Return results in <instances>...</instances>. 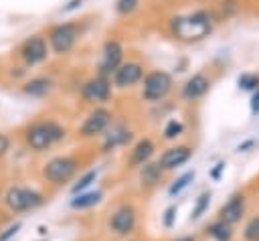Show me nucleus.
<instances>
[{"label":"nucleus","mask_w":259,"mask_h":241,"mask_svg":"<svg viewBox=\"0 0 259 241\" xmlns=\"http://www.w3.org/2000/svg\"><path fill=\"white\" fill-rule=\"evenodd\" d=\"M170 28H172L174 36H178L182 41H196V38H202V36H206L210 32L212 22H210L208 12L196 10V12L188 14V16L172 18Z\"/></svg>","instance_id":"nucleus-1"},{"label":"nucleus","mask_w":259,"mask_h":241,"mask_svg":"<svg viewBox=\"0 0 259 241\" xmlns=\"http://www.w3.org/2000/svg\"><path fill=\"white\" fill-rule=\"evenodd\" d=\"M65 138V128L53 119L49 122H36L26 130V144L34 152H45L53 144Z\"/></svg>","instance_id":"nucleus-2"},{"label":"nucleus","mask_w":259,"mask_h":241,"mask_svg":"<svg viewBox=\"0 0 259 241\" xmlns=\"http://www.w3.org/2000/svg\"><path fill=\"white\" fill-rule=\"evenodd\" d=\"M2 200H4V207L14 215L28 213V211H34L40 205H45V196L30 186H10L4 192Z\"/></svg>","instance_id":"nucleus-3"},{"label":"nucleus","mask_w":259,"mask_h":241,"mask_svg":"<svg viewBox=\"0 0 259 241\" xmlns=\"http://www.w3.org/2000/svg\"><path fill=\"white\" fill-rule=\"evenodd\" d=\"M77 168L79 164L73 156H55L42 166V176L53 186H63L75 176Z\"/></svg>","instance_id":"nucleus-4"},{"label":"nucleus","mask_w":259,"mask_h":241,"mask_svg":"<svg viewBox=\"0 0 259 241\" xmlns=\"http://www.w3.org/2000/svg\"><path fill=\"white\" fill-rule=\"evenodd\" d=\"M172 89V77L166 71H152L144 77L142 95L146 101H160Z\"/></svg>","instance_id":"nucleus-5"},{"label":"nucleus","mask_w":259,"mask_h":241,"mask_svg":"<svg viewBox=\"0 0 259 241\" xmlns=\"http://www.w3.org/2000/svg\"><path fill=\"white\" fill-rule=\"evenodd\" d=\"M136 223H138V213H136V209H134L132 205H121V207H117V209L111 213V217H109V221H107V229H109L113 235H117V237H127L130 233H134Z\"/></svg>","instance_id":"nucleus-6"},{"label":"nucleus","mask_w":259,"mask_h":241,"mask_svg":"<svg viewBox=\"0 0 259 241\" xmlns=\"http://www.w3.org/2000/svg\"><path fill=\"white\" fill-rule=\"evenodd\" d=\"M77 34H79V28L77 24L73 22H63V24H57L55 28H51L49 32V43L53 47V51L57 55H63V53H69L77 41Z\"/></svg>","instance_id":"nucleus-7"},{"label":"nucleus","mask_w":259,"mask_h":241,"mask_svg":"<svg viewBox=\"0 0 259 241\" xmlns=\"http://www.w3.org/2000/svg\"><path fill=\"white\" fill-rule=\"evenodd\" d=\"M109 124H111V113L103 107H97L95 111H91L85 117V122L79 128V134H81V138H93V136L103 134Z\"/></svg>","instance_id":"nucleus-8"},{"label":"nucleus","mask_w":259,"mask_h":241,"mask_svg":"<svg viewBox=\"0 0 259 241\" xmlns=\"http://www.w3.org/2000/svg\"><path fill=\"white\" fill-rule=\"evenodd\" d=\"M81 95H83V99L89 101V103H103V101H107L109 95H111V85H109L107 77L97 75V77L89 79V81L83 85Z\"/></svg>","instance_id":"nucleus-9"},{"label":"nucleus","mask_w":259,"mask_h":241,"mask_svg":"<svg viewBox=\"0 0 259 241\" xmlns=\"http://www.w3.org/2000/svg\"><path fill=\"white\" fill-rule=\"evenodd\" d=\"M245 209H247V198L245 194H233L219 211V221L227 223V225H237L243 217H245Z\"/></svg>","instance_id":"nucleus-10"},{"label":"nucleus","mask_w":259,"mask_h":241,"mask_svg":"<svg viewBox=\"0 0 259 241\" xmlns=\"http://www.w3.org/2000/svg\"><path fill=\"white\" fill-rule=\"evenodd\" d=\"M121 59H123V49L117 41H107L103 45V59L99 63V75L101 77H107L111 73H115V69L121 65Z\"/></svg>","instance_id":"nucleus-11"},{"label":"nucleus","mask_w":259,"mask_h":241,"mask_svg":"<svg viewBox=\"0 0 259 241\" xmlns=\"http://www.w3.org/2000/svg\"><path fill=\"white\" fill-rule=\"evenodd\" d=\"M20 55H22L26 65H36V63L45 61L47 59V43H45V38L36 36V34L28 36L20 47Z\"/></svg>","instance_id":"nucleus-12"},{"label":"nucleus","mask_w":259,"mask_h":241,"mask_svg":"<svg viewBox=\"0 0 259 241\" xmlns=\"http://www.w3.org/2000/svg\"><path fill=\"white\" fill-rule=\"evenodd\" d=\"M142 75H144V69L140 63H123L113 73V85L119 89L132 87L134 83H138L142 79Z\"/></svg>","instance_id":"nucleus-13"},{"label":"nucleus","mask_w":259,"mask_h":241,"mask_svg":"<svg viewBox=\"0 0 259 241\" xmlns=\"http://www.w3.org/2000/svg\"><path fill=\"white\" fill-rule=\"evenodd\" d=\"M190 156H192V150L188 146H174V148H168L162 152L158 164L162 170H174V168L186 164L190 160Z\"/></svg>","instance_id":"nucleus-14"},{"label":"nucleus","mask_w":259,"mask_h":241,"mask_svg":"<svg viewBox=\"0 0 259 241\" xmlns=\"http://www.w3.org/2000/svg\"><path fill=\"white\" fill-rule=\"evenodd\" d=\"M208 87H210V81H208L202 73H196V75H192V77L184 83V87H182V97H184L186 101H194V99L202 97V95L208 91Z\"/></svg>","instance_id":"nucleus-15"},{"label":"nucleus","mask_w":259,"mask_h":241,"mask_svg":"<svg viewBox=\"0 0 259 241\" xmlns=\"http://www.w3.org/2000/svg\"><path fill=\"white\" fill-rule=\"evenodd\" d=\"M152 154H154V142H152L150 138L140 140V142L132 148V152H130V166H132V168L144 166L146 162H150Z\"/></svg>","instance_id":"nucleus-16"},{"label":"nucleus","mask_w":259,"mask_h":241,"mask_svg":"<svg viewBox=\"0 0 259 241\" xmlns=\"http://www.w3.org/2000/svg\"><path fill=\"white\" fill-rule=\"evenodd\" d=\"M103 198V192L101 190H85V192H79L71 198L69 207L75 209V211H83V209H91L95 205H99Z\"/></svg>","instance_id":"nucleus-17"},{"label":"nucleus","mask_w":259,"mask_h":241,"mask_svg":"<svg viewBox=\"0 0 259 241\" xmlns=\"http://www.w3.org/2000/svg\"><path fill=\"white\" fill-rule=\"evenodd\" d=\"M162 168L158 162H146L144 166H140V180L142 186H156L162 178Z\"/></svg>","instance_id":"nucleus-18"},{"label":"nucleus","mask_w":259,"mask_h":241,"mask_svg":"<svg viewBox=\"0 0 259 241\" xmlns=\"http://www.w3.org/2000/svg\"><path fill=\"white\" fill-rule=\"evenodd\" d=\"M204 233L212 241H233V227L227 225V223H223V221H219V219L214 223H210L204 229Z\"/></svg>","instance_id":"nucleus-19"},{"label":"nucleus","mask_w":259,"mask_h":241,"mask_svg":"<svg viewBox=\"0 0 259 241\" xmlns=\"http://www.w3.org/2000/svg\"><path fill=\"white\" fill-rule=\"evenodd\" d=\"M51 87H53V81L49 77H32L30 81H26L24 93L32 95V97H42L51 91Z\"/></svg>","instance_id":"nucleus-20"},{"label":"nucleus","mask_w":259,"mask_h":241,"mask_svg":"<svg viewBox=\"0 0 259 241\" xmlns=\"http://www.w3.org/2000/svg\"><path fill=\"white\" fill-rule=\"evenodd\" d=\"M130 138H132V132L125 130V128H115V130H111V132L107 134L105 142H103V152H109V150H113V148H117V146L127 144Z\"/></svg>","instance_id":"nucleus-21"},{"label":"nucleus","mask_w":259,"mask_h":241,"mask_svg":"<svg viewBox=\"0 0 259 241\" xmlns=\"http://www.w3.org/2000/svg\"><path fill=\"white\" fill-rule=\"evenodd\" d=\"M208 203H210V190H204V192L196 198V203H194V207H192V211H190V221L200 219V217L206 213Z\"/></svg>","instance_id":"nucleus-22"},{"label":"nucleus","mask_w":259,"mask_h":241,"mask_svg":"<svg viewBox=\"0 0 259 241\" xmlns=\"http://www.w3.org/2000/svg\"><path fill=\"white\" fill-rule=\"evenodd\" d=\"M95 178H97V170H87L83 176H79V180L71 186V192L73 194H79V192H85L93 182H95Z\"/></svg>","instance_id":"nucleus-23"},{"label":"nucleus","mask_w":259,"mask_h":241,"mask_svg":"<svg viewBox=\"0 0 259 241\" xmlns=\"http://www.w3.org/2000/svg\"><path fill=\"white\" fill-rule=\"evenodd\" d=\"M192 180H194V172H184L182 176H178V178L170 184L168 194H170V196H178V194H180V192H182V190H184Z\"/></svg>","instance_id":"nucleus-24"},{"label":"nucleus","mask_w":259,"mask_h":241,"mask_svg":"<svg viewBox=\"0 0 259 241\" xmlns=\"http://www.w3.org/2000/svg\"><path fill=\"white\" fill-rule=\"evenodd\" d=\"M243 239L245 241H259V215H255L247 221V225L243 227Z\"/></svg>","instance_id":"nucleus-25"},{"label":"nucleus","mask_w":259,"mask_h":241,"mask_svg":"<svg viewBox=\"0 0 259 241\" xmlns=\"http://www.w3.org/2000/svg\"><path fill=\"white\" fill-rule=\"evenodd\" d=\"M182 132H184L182 122H178V119H170V122L166 124V128H164V138H166V140H174V138H178Z\"/></svg>","instance_id":"nucleus-26"},{"label":"nucleus","mask_w":259,"mask_h":241,"mask_svg":"<svg viewBox=\"0 0 259 241\" xmlns=\"http://www.w3.org/2000/svg\"><path fill=\"white\" fill-rule=\"evenodd\" d=\"M237 83H239L241 89H255L259 85V75L257 73H243L237 79Z\"/></svg>","instance_id":"nucleus-27"},{"label":"nucleus","mask_w":259,"mask_h":241,"mask_svg":"<svg viewBox=\"0 0 259 241\" xmlns=\"http://www.w3.org/2000/svg\"><path fill=\"white\" fill-rule=\"evenodd\" d=\"M138 4H140V0H117L115 2V10L119 14H130V12H134L138 8Z\"/></svg>","instance_id":"nucleus-28"},{"label":"nucleus","mask_w":259,"mask_h":241,"mask_svg":"<svg viewBox=\"0 0 259 241\" xmlns=\"http://www.w3.org/2000/svg\"><path fill=\"white\" fill-rule=\"evenodd\" d=\"M174 219H176V207L172 205V207H168V209L164 211V217H162V225H164L166 229H170V227L174 225Z\"/></svg>","instance_id":"nucleus-29"},{"label":"nucleus","mask_w":259,"mask_h":241,"mask_svg":"<svg viewBox=\"0 0 259 241\" xmlns=\"http://www.w3.org/2000/svg\"><path fill=\"white\" fill-rule=\"evenodd\" d=\"M20 227H22L20 223L8 225V227H6V229H4L2 233H0V241H10V239H12V237H14V235H16L18 231H20Z\"/></svg>","instance_id":"nucleus-30"},{"label":"nucleus","mask_w":259,"mask_h":241,"mask_svg":"<svg viewBox=\"0 0 259 241\" xmlns=\"http://www.w3.org/2000/svg\"><path fill=\"white\" fill-rule=\"evenodd\" d=\"M8 150H10V138H8L6 134H2V132H0V158H2Z\"/></svg>","instance_id":"nucleus-31"},{"label":"nucleus","mask_w":259,"mask_h":241,"mask_svg":"<svg viewBox=\"0 0 259 241\" xmlns=\"http://www.w3.org/2000/svg\"><path fill=\"white\" fill-rule=\"evenodd\" d=\"M225 166H227L225 162H219V164H217V166L210 170V178H212V180H219V176H221V172L225 170Z\"/></svg>","instance_id":"nucleus-32"},{"label":"nucleus","mask_w":259,"mask_h":241,"mask_svg":"<svg viewBox=\"0 0 259 241\" xmlns=\"http://www.w3.org/2000/svg\"><path fill=\"white\" fill-rule=\"evenodd\" d=\"M251 113L253 115H257L259 113V91L253 95V99H251Z\"/></svg>","instance_id":"nucleus-33"},{"label":"nucleus","mask_w":259,"mask_h":241,"mask_svg":"<svg viewBox=\"0 0 259 241\" xmlns=\"http://www.w3.org/2000/svg\"><path fill=\"white\" fill-rule=\"evenodd\" d=\"M251 146H255V140H247V142L239 144V146H237V152H247Z\"/></svg>","instance_id":"nucleus-34"},{"label":"nucleus","mask_w":259,"mask_h":241,"mask_svg":"<svg viewBox=\"0 0 259 241\" xmlns=\"http://www.w3.org/2000/svg\"><path fill=\"white\" fill-rule=\"evenodd\" d=\"M172 241H196V239H194V235H180V237H176Z\"/></svg>","instance_id":"nucleus-35"},{"label":"nucleus","mask_w":259,"mask_h":241,"mask_svg":"<svg viewBox=\"0 0 259 241\" xmlns=\"http://www.w3.org/2000/svg\"><path fill=\"white\" fill-rule=\"evenodd\" d=\"M79 4H81V0H71V2L65 6V10H73V8H77Z\"/></svg>","instance_id":"nucleus-36"},{"label":"nucleus","mask_w":259,"mask_h":241,"mask_svg":"<svg viewBox=\"0 0 259 241\" xmlns=\"http://www.w3.org/2000/svg\"><path fill=\"white\" fill-rule=\"evenodd\" d=\"M38 233H40V235H45V233H47V227H42V225H40V227H38Z\"/></svg>","instance_id":"nucleus-37"}]
</instances>
